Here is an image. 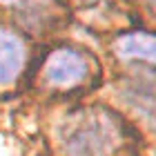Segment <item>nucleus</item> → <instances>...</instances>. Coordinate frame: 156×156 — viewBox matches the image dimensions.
<instances>
[{"mask_svg":"<svg viewBox=\"0 0 156 156\" xmlns=\"http://www.w3.org/2000/svg\"><path fill=\"white\" fill-rule=\"evenodd\" d=\"M78 2H87L89 5V2H98V0H78Z\"/></svg>","mask_w":156,"mask_h":156,"instance_id":"obj_5","label":"nucleus"},{"mask_svg":"<svg viewBox=\"0 0 156 156\" xmlns=\"http://www.w3.org/2000/svg\"><path fill=\"white\" fill-rule=\"evenodd\" d=\"M25 62V47L18 36L0 31V85L11 83Z\"/></svg>","mask_w":156,"mask_h":156,"instance_id":"obj_3","label":"nucleus"},{"mask_svg":"<svg viewBox=\"0 0 156 156\" xmlns=\"http://www.w3.org/2000/svg\"><path fill=\"white\" fill-rule=\"evenodd\" d=\"M45 76L49 83L54 85H69L80 83L87 76V62L80 54L72 51V49H58L49 56L47 65H45Z\"/></svg>","mask_w":156,"mask_h":156,"instance_id":"obj_2","label":"nucleus"},{"mask_svg":"<svg viewBox=\"0 0 156 156\" xmlns=\"http://www.w3.org/2000/svg\"><path fill=\"white\" fill-rule=\"evenodd\" d=\"M116 125L105 112H89L74 120L67 134V152L72 156H105L116 145Z\"/></svg>","mask_w":156,"mask_h":156,"instance_id":"obj_1","label":"nucleus"},{"mask_svg":"<svg viewBox=\"0 0 156 156\" xmlns=\"http://www.w3.org/2000/svg\"><path fill=\"white\" fill-rule=\"evenodd\" d=\"M154 36L147 31H134L127 34L116 42V51L120 58H138V60H154Z\"/></svg>","mask_w":156,"mask_h":156,"instance_id":"obj_4","label":"nucleus"}]
</instances>
